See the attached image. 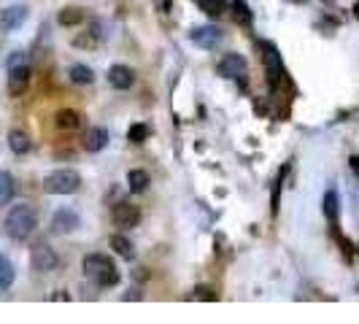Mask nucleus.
I'll return each mask as SVG.
<instances>
[{
	"label": "nucleus",
	"mask_w": 359,
	"mask_h": 324,
	"mask_svg": "<svg viewBox=\"0 0 359 324\" xmlns=\"http://www.w3.org/2000/svg\"><path fill=\"white\" fill-rule=\"evenodd\" d=\"M84 276L98 287V289H111L119 284V268L109 254H86L84 257Z\"/></svg>",
	"instance_id": "f257e3e1"
},
{
	"label": "nucleus",
	"mask_w": 359,
	"mask_h": 324,
	"mask_svg": "<svg viewBox=\"0 0 359 324\" xmlns=\"http://www.w3.org/2000/svg\"><path fill=\"white\" fill-rule=\"evenodd\" d=\"M35 227H38V214L33 211V206H14L6 214V233L14 241H28Z\"/></svg>",
	"instance_id": "f03ea898"
},
{
	"label": "nucleus",
	"mask_w": 359,
	"mask_h": 324,
	"mask_svg": "<svg viewBox=\"0 0 359 324\" xmlns=\"http://www.w3.org/2000/svg\"><path fill=\"white\" fill-rule=\"evenodd\" d=\"M79 187H82V176L71 168L55 170L44 179V192H49V195H73Z\"/></svg>",
	"instance_id": "7ed1b4c3"
},
{
	"label": "nucleus",
	"mask_w": 359,
	"mask_h": 324,
	"mask_svg": "<svg viewBox=\"0 0 359 324\" xmlns=\"http://www.w3.org/2000/svg\"><path fill=\"white\" fill-rule=\"evenodd\" d=\"M217 73H219L221 79H232L238 81L241 87L246 84V73H249V62H246V57L238 52H230L224 54L219 60V65H217Z\"/></svg>",
	"instance_id": "20e7f679"
},
{
	"label": "nucleus",
	"mask_w": 359,
	"mask_h": 324,
	"mask_svg": "<svg viewBox=\"0 0 359 324\" xmlns=\"http://www.w3.org/2000/svg\"><path fill=\"white\" fill-rule=\"evenodd\" d=\"M259 46V52H262V62H265V71H268V81H270V87L276 89L278 84L284 81V65H281V57H278V49L273 44H268V41H259L257 44Z\"/></svg>",
	"instance_id": "39448f33"
},
{
	"label": "nucleus",
	"mask_w": 359,
	"mask_h": 324,
	"mask_svg": "<svg viewBox=\"0 0 359 324\" xmlns=\"http://www.w3.org/2000/svg\"><path fill=\"white\" fill-rule=\"evenodd\" d=\"M111 222L119 227V230H130L140 222V208L130 200H116L111 206Z\"/></svg>",
	"instance_id": "423d86ee"
},
{
	"label": "nucleus",
	"mask_w": 359,
	"mask_h": 324,
	"mask_svg": "<svg viewBox=\"0 0 359 324\" xmlns=\"http://www.w3.org/2000/svg\"><path fill=\"white\" fill-rule=\"evenodd\" d=\"M30 265H33V270H35V273H52V270L59 265V257L55 254V249H52V246H46V243H38V246H33Z\"/></svg>",
	"instance_id": "0eeeda50"
},
{
	"label": "nucleus",
	"mask_w": 359,
	"mask_h": 324,
	"mask_svg": "<svg viewBox=\"0 0 359 324\" xmlns=\"http://www.w3.org/2000/svg\"><path fill=\"white\" fill-rule=\"evenodd\" d=\"M221 38H224V33L217 25L194 27L192 33H190V41H192L197 49H214V46H219Z\"/></svg>",
	"instance_id": "6e6552de"
},
{
	"label": "nucleus",
	"mask_w": 359,
	"mask_h": 324,
	"mask_svg": "<svg viewBox=\"0 0 359 324\" xmlns=\"http://www.w3.org/2000/svg\"><path fill=\"white\" fill-rule=\"evenodd\" d=\"M109 84L113 89H130V87L136 84V71H133L130 65L116 62V65L109 68Z\"/></svg>",
	"instance_id": "1a4fd4ad"
},
{
	"label": "nucleus",
	"mask_w": 359,
	"mask_h": 324,
	"mask_svg": "<svg viewBox=\"0 0 359 324\" xmlns=\"http://www.w3.org/2000/svg\"><path fill=\"white\" fill-rule=\"evenodd\" d=\"M30 87V65H19V68H8V92L14 98L25 95Z\"/></svg>",
	"instance_id": "9d476101"
},
{
	"label": "nucleus",
	"mask_w": 359,
	"mask_h": 324,
	"mask_svg": "<svg viewBox=\"0 0 359 324\" xmlns=\"http://www.w3.org/2000/svg\"><path fill=\"white\" fill-rule=\"evenodd\" d=\"M82 146H84V152H89V154L103 152V149L109 146V130H106V127H89V130L84 133Z\"/></svg>",
	"instance_id": "9b49d317"
},
{
	"label": "nucleus",
	"mask_w": 359,
	"mask_h": 324,
	"mask_svg": "<svg viewBox=\"0 0 359 324\" xmlns=\"http://www.w3.org/2000/svg\"><path fill=\"white\" fill-rule=\"evenodd\" d=\"M79 224H82V219H79V214H73L71 208H59V211L52 216V230H55V233H59V235H68V233H73Z\"/></svg>",
	"instance_id": "f8f14e48"
},
{
	"label": "nucleus",
	"mask_w": 359,
	"mask_h": 324,
	"mask_svg": "<svg viewBox=\"0 0 359 324\" xmlns=\"http://www.w3.org/2000/svg\"><path fill=\"white\" fill-rule=\"evenodd\" d=\"M55 125H57V130H62V133H76V130L84 125V119H82L79 111H73V108H62V111H57Z\"/></svg>",
	"instance_id": "ddd939ff"
},
{
	"label": "nucleus",
	"mask_w": 359,
	"mask_h": 324,
	"mask_svg": "<svg viewBox=\"0 0 359 324\" xmlns=\"http://www.w3.org/2000/svg\"><path fill=\"white\" fill-rule=\"evenodd\" d=\"M25 19H28V8H25V6H8V8H3V14H0L3 30H17V27L25 25Z\"/></svg>",
	"instance_id": "4468645a"
},
{
	"label": "nucleus",
	"mask_w": 359,
	"mask_h": 324,
	"mask_svg": "<svg viewBox=\"0 0 359 324\" xmlns=\"http://www.w3.org/2000/svg\"><path fill=\"white\" fill-rule=\"evenodd\" d=\"M322 211H324V216H327V222H330V224H338V219H340V197H338V192H335V189H327V192H324Z\"/></svg>",
	"instance_id": "2eb2a0df"
},
{
	"label": "nucleus",
	"mask_w": 359,
	"mask_h": 324,
	"mask_svg": "<svg viewBox=\"0 0 359 324\" xmlns=\"http://www.w3.org/2000/svg\"><path fill=\"white\" fill-rule=\"evenodd\" d=\"M227 8H230V17H232L238 25L251 27V22H254V14H251V8L246 6V0H232Z\"/></svg>",
	"instance_id": "dca6fc26"
},
{
	"label": "nucleus",
	"mask_w": 359,
	"mask_h": 324,
	"mask_svg": "<svg viewBox=\"0 0 359 324\" xmlns=\"http://www.w3.org/2000/svg\"><path fill=\"white\" fill-rule=\"evenodd\" d=\"M111 249H113V254H119L122 260H133L136 257V249H133V241L127 238V235H122V233H116V235H111L109 238Z\"/></svg>",
	"instance_id": "f3484780"
},
{
	"label": "nucleus",
	"mask_w": 359,
	"mask_h": 324,
	"mask_svg": "<svg viewBox=\"0 0 359 324\" xmlns=\"http://www.w3.org/2000/svg\"><path fill=\"white\" fill-rule=\"evenodd\" d=\"M127 184H130V192L133 195H140V192H146L149 184H151V176L143 170V168H136V170H130L127 173Z\"/></svg>",
	"instance_id": "a211bd4d"
},
{
	"label": "nucleus",
	"mask_w": 359,
	"mask_h": 324,
	"mask_svg": "<svg viewBox=\"0 0 359 324\" xmlns=\"http://www.w3.org/2000/svg\"><path fill=\"white\" fill-rule=\"evenodd\" d=\"M8 146H11L14 154H28L33 143H30V135L25 130H11L8 133Z\"/></svg>",
	"instance_id": "6ab92c4d"
},
{
	"label": "nucleus",
	"mask_w": 359,
	"mask_h": 324,
	"mask_svg": "<svg viewBox=\"0 0 359 324\" xmlns=\"http://www.w3.org/2000/svg\"><path fill=\"white\" fill-rule=\"evenodd\" d=\"M57 22L62 27H79L84 22V11L76 8V6H68V8H62V11L57 14Z\"/></svg>",
	"instance_id": "aec40b11"
},
{
	"label": "nucleus",
	"mask_w": 359,
	"mask_h": 324,
	"mask_svg": "<svg viewBox=\"0 0 359 324\" xmlns=\"http://www.w3.org/2000/svg\"><path fill=\"white\" fill-rule=\"evenodd\" d=\"M68 76H71V81H76V84H92L95 81V71L89 65H84V62H73L71 71H68Z\"/></svg>",
	"instance_id": "412c9836"
},
{
	"label": "nucleus",
	"mask_w": 359,
	"mask_h": 324,
	"mask_svg": "<svg viewBox=\"0 0 359 324\" xmlns=\"http://www.w3.org/2000/svg\"><path fill=\"white\" fill-rule=\"evenodd\" d=\"M14 192H17V184H14V176H11V173H6V170H0V206L11 203Z\"/></svg>",
	"instance_id": "4be33fe9"
},
{
	"label": "nucleus",
	"mask_w": 359,
	"mask_h": 324,
	"mask_svg": "<svg viewBox=\"0 0 359 324\" xmlns=\"http://www.w3.org/2000/svg\"><path fill=\"white\" fill-rule=\"evenodd\" d=\"M197 6H200V11H205V14H211V17H221L224 11H227V0H194Z\"/></svg>",
	"instance_id": "5701e85b"
},
{
	"label": "nucleus",
	"mask_w": 359,
	"mask_h": 324,
	"mask_svg": "<svg viewBox=\"0 0 359 324\" xmlns=\"http://www.w3.org/2000/svg\"><path fill=\"white\" fill-rule=\"evenodd\" d=\"M14 276H17V273H14V265L0 254V289H8V287L14 284Z\"/></svg>",
	"instance_id": "b1692460"
},
{
	"label": "nucleus",
	"mask_w": 359,
	"mask_h": 324,
	"mask_svg": "<svg viewBox=\"0 0 359 324\" xmlns=\"http://www.w3.org/2000/svg\"><path fill=\"white\" fill-rule=\"evenodd\" d=\"M289 173V165H284L281 168V173H278L276 179V189H273V200H270V211H273V216L278 214V206H281V181H284V176Z\"/></svg>",
	"instance_id": "393cba45"
},
{
	"label": "nucleus",
	"mask_w": 359,
	"mask_h": 324,
	"mask_svg": "<svg viewBox=\"0 0 359 324\" xmlns=\"http://www.w3.org/2000/svg\"><path fill=\"white\" fill-rule=\"evenodd\" d=\"M127 138H130V143H143L146 138H149V127L146 125H133L130 130H127Z\"/></svg>",
	"instance_id": "a878e982"
},
{
	"label": "nucleus",
	"mask_w": 359,
	"mask_h": 324,
	"mask_svg": "<svg viewBox=\"0 0 359 324\" xmlns=\"http://www.w3.org/2000/svg\"><path fill=\"white\" fill-rule=\"evenodd\" d=\"M194 300H217V292L211 287H194Z\"/></svg>",
	"instance_id": "bb28decb"
},
{
	"label": "nucleus",
	"mask_w": 359,
	"mask_h": 324,
	"mask_svg": "<svg viewBox=\"0 0 359 324\" xmlns=\"http://www.w3.org/2000/svg\"><path fill=\"white\" fill-rule=\"evenodd\" d=\"M19 65H28V54L25 52H14L8 57V68H19Z\"/></svg>",
	"instance_id": "cd10ccee"
},
{
	"label": "nucleus",
	"mask_w": 359,
	"mask_h": 324,
	"mask_svg": "<svg viewBox=\"0 0 359 324\" xmlns=\"http://www.w3.org/2000/svg\"><path fill=\"white\" fill-rule=\"evenodd\" d=\"M133 278H136V281H146V278H149V270H146V268H136V270H133Z\"/></svg>",
	"instance_id": "c85d7f7f"
},
{
	"label": "nucleus",
	"mask_w": 359,
	"mask_h": 324,
	"mask_svg": "<svg viewBox=\"0 0 359 324\" xmlns=\"http://www.w3.org/2000/svg\"><path fill=\"white\" fill-rule=\"evenodd\" d=\"M140 297H143V295H140L138 289H130V295H127V300H140Z\"/></svg>",
	"instance_id": "c756f323"
},
{
	"label": "nucleus",
	"mask_w": 359,
	"mask_h": 324,
	"mask_svg": "<svg viewBox=\"0 0 359 324\" xmlns=\"http://www.w3.org/2000/svg\"><path fill=\"white\" fill-rule=\"evenodd\" d=\"M354 17L359 19V3H354Z\"/></svg>",
	"instance_id": "7c9ffc66"
},
{
	"label": "nucleus",
	"mask_w": 359,
	"mask_h": 324,
	"mask_svg": "<svg viewBox=\"0 0 359 324\" xmlns=\"http://www.w3.org/2000/svg\"><path fill=\"white\" fill-rule=\"evenodd\" d=\"M295 3H303V0H295Z\"/></svg>",
	"instance_id": "2f4dec72"
}]
</instances>
